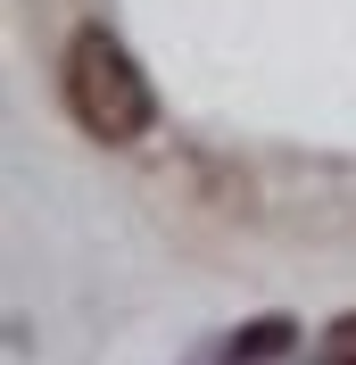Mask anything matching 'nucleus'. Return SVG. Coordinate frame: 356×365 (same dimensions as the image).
<instances>
[{
	"label": "nucleus",
	"instance_id": "nucleus-1",
	"mask_svg": "<svg viewBox=\"0 0 356 365\" xmlns=\"http://www.w3.org/2000/svg\"><path fill=\"white\" fill-rule=\"evenodd\" d=\"M58 91H67V116L91 141H108V150H125V141H141L157 125L150 67H141L133 50H125V34H108V25H75L67 58H58Z\"/></svg>",
	"mask_w": 356,
	"mask_h": 365
},
{
	"label": "nucleus",
	"instance_id": "nucleus-2",
	"mask_svg": "<svg viewBox=\"0 0 356 365\" xmlns=\"http://www.w3.org/2000/svg\"><path fill=\"white\" fill-rule=\"evenodd\" d=\"M290 349H298V324L290 316H248L232 332H216V341H199L182 365H282Z\"/></svg>",
	"mask_w": 356,
	"mask_h": 365
},
{
	"label": "nucleus",
	"instance_id": "nucleus-3",
	"mask_svg": "<svg viewBox=\"0 0 356 365\" xmlns=\"http://www.w3.org/2000/svg\"><path fill=\"white\" fill-rule=\"evenodd\" d=\"M323 365H356V316H340L323 332Z\"/></svg>",
	"mask_w": 356,
	"mask_h": 365
}]
</instances>
